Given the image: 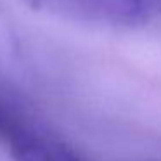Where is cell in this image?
Segmentation results:
<instances>
[{"label":"cell","instance_id":"6da1fadb","mask_svg":"<svg viewBox=\"0 0 161 161\" xmlns=\"http://www.w3.org/2000/svg\"><path fill=\"white\" fill-rule=\"evenodd\" d=\"M43 5L78 19L108 25L133 26L142 23L147 14L135 0H40Z\"/></svg>","mask_w":161,"mask_h":161},{"label":"cell","instance_id":"7a4b0ae2","mask_svg":"<svg viewBox=\"0 0 161 161\" xmlns=\"http://www.w3.org/2000/svg\"><path fill=\"white\" fill-rule=\"evenodd\" d=\"M7 142L18 161H83L66 144L40 135L26 123L12 132Z\"/></svg>","mask_w":161,"mask_h":161},{"label":"cell","instance_id":"3957f363","mask_svg":"<svg viewBox=\"0 0 161 161\" xmlns=\"http://www.w3.org/2000/svg\"><path fill=\"white\" fill-rule=\"evenodd\" d=\"M21 123L19 116L16 114L12 109H9L7 106H4L0 102V139L7 140V137L12 133V130Z\"/></svg>","mask_w":161,"mask_h":161},{"label":"cell","instance_id":"277c9868","mask_svg":"<svg viewBox=\"0 0 161 161\" xmlns=\"http://www.w3.org/2000/svg\"><path fill=\"white\" fill-rule=\"evenodd\" d=\"M135 2L146 14H149V12H159L161 14V0H135Z\"/></svg>","mask_w":161,"mask_h":161}]
</instances>
